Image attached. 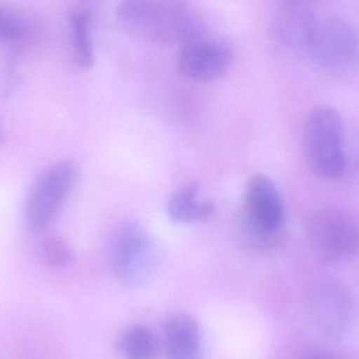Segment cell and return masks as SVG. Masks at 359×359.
Masks as SVG:
<instances>
[{"mask_svg": "<svg viewBox=\"0 0 359 359\" xmlns=\"http://www.w3.org/2000/svg\"><path fill=\"white\" fill-rule=\"evenodd\" d=\"M117 19L133 35L160 44L180 46L204 29L186 0H120Z\"/></svg>", "mask_w": 359, "mask_h": 359, "instance_id": "obj_1", "label": "cell"}, {"mask_svg": "<svg viewBox=\"0 0 359 359\" xmlns=\"http://www.w3.org/2000/svg\"><path fill=\"white\" fill-rule=\"evenodd\" d=\"M304 144L308 163L318 176L335 179L345 172L347 155L343 120L334 107L324 105L310 114L305 126Z\"/></svg>", "mask_w": 359, "mask_h": 359, "instance_id": "obj_2", "label": "cell"}, {"mask_svg": "<svg viewBox=\"0 0 359 359\" xmlns=\"http://www.w3.org/2000/svg\"><path fill=\"white\" fill-rule=\"evenodd\" d=\"M327 73L344 75L359 67V34L337 17L318 18L306 58Z\"/></svg>", "mask_w": 359, "mask_h": 359, "instance_id": "obj_3", "label": "cell"}, {"mask_svg": "<svg viewBox=\"0 0 359 359\" xmlns=\"http://www.w3.org/2000/svg\"><path fill=\"white\" fill-rule=\"evenodd\" d=\"M109 259L119 280L126 284H140L155 271L157 249L144 228L130 222L114 232L109 244Z\"/></svg>", "mask_w": 359, "mask_h": 359, "instance_id": "obj_4", "label": "cell"}, {"mask_svg": "<svg viewBox=\"0 0 359 359\" xmlns=\"http://www.w3.org/2000/svg\"><path fill=\"white\" fill-rule=\"evenodd\" d=\"M78 179L75 162L63 160L44 170L27 196L25 219L32 231L46 228L69 198Z\"/></svg>", "mask_w": 359, "mask_h": 359, "instance_id": "obj_5", "label": "cell"}, {"mask_svg": "<svg viewBox=\"0 0 359 359\" xmlns=\"http://www.w3.org/2000/svg\"><path fill=\"white\" fill-rule=\"evenodd\" d=\"M232 59L228 43L203 29L180 44L177 67L190 81L210 82L227 73Z\"/></svg>", "mask_w": 359, "mask_h": 359, "instance_id": "obj_6", "label": "cell"}, {"mask_svg": "<svg viewBox=\"0 0 359 359\" xmlns=\"http://www.w3.org/2000/svg\"><path fill=\"white\" fill-rule=\"evenodd\" d=\"M308 236L316 252L326 259H347L359 250V224L341 209L316 211L310 219Z\"/></svg>", "mask_w": 359, "mask_h": 359, "instance_id": "obj_7", "label": "cell"}, {"mask_svg": "<svg viewBox=\"0 0 359 359\" xmlns=\"http://www.w3.org/2000/svg\"><path fill=\"white\" fill-rule=\"evenodd\" d=\"M311 313L318 333L337 341L351 332L358 320V306L345 288L327 285L314 297Z\"/></svg>", "mask_w": 359, "mask_h": 359, "instance_id": "obj_8", "label": "cell"}, {"mask_svg": "<svg viewBox=\"0 0 359 359\" xmlns=\"http://www.w3.org/2000/svg\"><path fill=\"white\" fill-rule=\"evenodd\" d=\"M242 212L267 231H280L284 221V206L280 192L269 177L257 174L248 180Z\"/></svg>", "mask_w": 359, "mask_h": 359, "instance_id": "obj_9", "label": "cell"}, {"mask_svg": "<svg viewBox=\"0 0 359 359\" xmlns=\"http://www.w3.org/2000/svg\"><path fill=\"white\" fill-rule=\"evenodd\" d=\"M318 17L304 6H286L272 23L274 43L289 55L306 58Z\"/></svg>", "mask_w": 359, "mask_h": 359, "instance_id": "obj_10", "label": "cell"}, {"mask_svg": "<svg viewBox=\"0 0 359 359\" xmlns=\"http://www.w3.org/2000/svg\"><path fill=\"white\" fill-rule=\"evenodd\" d=\"M164 343L168 359H203L200 329L189 314H172L166 320Z\"/></svg>", "mask_w": 359, "mask_h": 359, "instance_id": "obj_11", "label": "cell"}, {"mask_svg": "<svg viewBox=\"0 0 359 359\" xmlns=\"http://www.w3.org/2000/svg\"><path fill=\"white\" fill-rule=\"evenodd\" d=\"M200 187L196 182L185 184L175 191L168 203V215L175 223L194 224L206 221L215 213L210 201L198 198Z\"/></svg>", "mask_w": 359, "mask_h": 359, "instance_id": "obj_12", "label": "cell"}, {"mask_svg": "<svg viewBox=\"0 0 359 359\" xmlns=\"http://www.w3.org/2000/svg\"><path fill=\"white\" fill-rule=\"evenodd\" d=\"M69 23L76 62L80 67L88 69L95 62L90 16L84 11H74L69 15Z\"/></svg>", "mask_w": 359, "mask_h": 359, "instance_id": "obj_13", "label": "cell"}, {"mask_svg": "<svg viewBox=\"0 0 359 359\" xmlns=\"http://www.w3.org/2000/svg\"><path fill=\"white\" fill-rule=\"evenodd\" d=\"M121 351L126 359H154L156 341L147 327L136 325L122 335Z\"/></svg>", "mask_w": 359, "mask_h": 359, "instance_id": "obj_14", "label": "cell"}, {"mask_svg": "<svg viewBox=\"0 0 359 359\" xmlns=\"http://www.w3.org/2000/svg\"><path fill=\"white\" fill-rule=\"evenodd\" d=\"M236 236L243 247L255 252H264L276 244L278 233H272L251 221L244 213L241 212L236 222Z\"/></svg>", "mask_w": 359, "mask_h": 359, "instance_id": "obj_15", "label": "cell"}, {"mask_svg": "<svg viewBox=\"0 0 359 359\" xmlns=\"http://www.w3.org/2000/svg\"><path fill=\"white\" fill-rule=\"evenodd\" d=\"M42 261L50 267L65 268L74 262L73 249L62 238L57 236L46 238L40 246Z\"/></svg>", "mask_w": 359, "mask_h": 359, "instance_id": "obj_16", "label": "cell"}, {"mask_svg": "<svg viewBox=\"0 0 359 359\" xmlns=\"http://www.w3.org/2000/svg\"><path fill=\"white\" fill-rule=\"evenodd\" d=\"M27 35V25L20 15L8 6H0V42L14 43Z\"/></svg>", "mask_w": 359, "mask_h": 359, "instance_id": "obj_17", "label": "cell"}, {"mask_svg": "<svg viewBox=\"0 0 359 359\" xmlns=\"http://www.w3.org/2000/svg\"><path fill=\"white\" fill-rule=\"evenodd\" d=\"M301 359H339L334 354L329 353L327 351H310L309 353L305 354Z\"/></svg>", "mask_w": 359, "mask_h": 359, "instance_id": "obj_18", "label": "cell"}, {"mask_svg": "<svg viewBox=\"0 0 359 359\" xmlns=\"http://www.w3.org/2000/svg\"><path fill=\"white\" fill-rule=\"evenodd\" d=\"M4 141V133H2L1 123H0V144Z\"/></svg>", "mask_w": 359, "mask_h": 359, "instance_id": "obj_19", "label": "cell"}]
</instances>
